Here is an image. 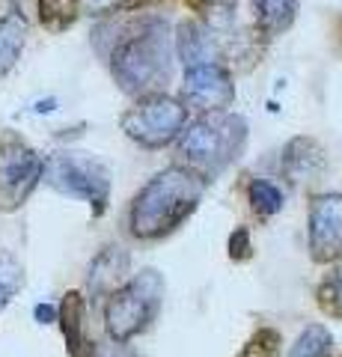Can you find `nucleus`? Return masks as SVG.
<instances>
[{
    "label": "nucleus",
    "mask_w": 342,
    "mask_h": 357,
    "mask_svg": "<svg viewBox=\"0 0 342 357\" xmlns=\"http://www.w3.org/2000/svg\"><path fill=\"white\" fill-rule=\"evenodd\" d=\"M229 256H233L235 262H241V259H247V256L253 253V244H250V232L247 229H235L233 236H229Z\"/></svg>",
    "instance_id": "nucleus-23"
},
{
    "label": "nucleus",
    "mask_w": 342,
    "mask_h": 357,
    "mask_svg": "<svg viewBox=\"0 0 342 357\" xmlns=\"http://www.w3.org/2000/svg\"><path fill=\"white\" fill-rule=\"evenodd\" d=\"M316 298H318V307H322L327 316L342 319V262L325 274V280L318 283Z\"/></svg>",
    "instance_id": "nucleus-20"
},
{
    "label": "nucleus",
    "mask_w": 342,
    "mask_h": 357,
    "mask_svg": "<svg viewBox=\"0 0 342 357\" xmlns=\"http://www.w3.org/2000/svg\"><path fill=\"white\" fill-rule=\"evenodd\" d=\"M27 45V18L15 0H0V77L13 72Z\"/></svg>",
    "instance_id": "nucleus-13"
},
{
    "label": "nucleus",
    "mask_w": 342,
    "mask_h": 357,
    "mask_svg": "<svg viewBox=\"0 0 342 357\" xmlns=\"http://www.w3.org/2000/svg\"><path fill=\"white\" fill-rule=\"evenodd\" d=\"M205 197V178L187 167H167L149 178L131 199L128 229L140 241H155L176 232Z\"/></svg>",
    "instance_id": "nucleus-2"
},
{
    "label": "nucleus",
    "mask_w": 342,
    "mask_h": 357,
    "mask_svg": "<svg viewBox=\"0 0 342 357\" xmlns=\"http://www.w3.org/2000/svg\"><path fill=\"white\" fill-rule=\"evenodd\" d=\"M128 265H131V256L125 248L119 244H107L93 259L90 271H86V292L90 298H110L119 286L128 280Z\"/></svg>",
    "instance_id": "nucleus-10"
},
{
    "label": "nucleus",
    "mask_w": 342,
    "mask_h": 357,
    "mask_svg": "<svg viewBox=\"0 0 342 357\" xmlns=\"http://www.w3.org/2000/svg\"><path fill=\"white\" fill-rule=\"evenodd\" d=\"M98 357H137L134 351H131V349H125V345H110V349L107 351H98Z\"/></svg>",
    "instance_id": "nucleus-25"
},
{
    "label": "nucleus",
    "mask_w": 342,
    "mask_h": 357,
    "mask_svg": "<svg viewBox=\"0 0 342 357\" xmlns=\"http://www.w3.org/2000/svg\"><path fill=\"white\" fill-rule=\"evenodd\" d=\"M247 199H250V208L262 218H271L283 208V191L271 178H253L247 185Z\"/></svg>",
    "instance_id": "nucleus-17"
},
{
    "label": "nucleus",
    "mask_w": 342,
    "mask_h": 357,
    "mask_svg": "<svg viewBox=\"0 0 342 357\" xmlns=\"http://www.w3.org/2000/svg\"><path fill=\"white\" fill-rule=\"evenodd\" d=\"M152 3V0H119V9H125V13H134V9Z\"/></svg>",
    "instance_id": "nucleus-26"
},
{
    "label": "nucleus",
    "mask_w": 342,
    "mask_h": 357,
    "mask_svg": "<svg viewBox=\"0 0 342 357\" xmlns=\"http://www.w3.org/2000/svg\"><path fill=\"white\" fill-rule=\"evenodd\" d=\"M306 241L316 262L342 256V194H318L306 215Z\"/></svg>",
    "instance_id": "nucleus-9"
},
{
    "label": "nucleus",
    "mask_w": 342,
    "mask_h": 357,
    "mask_svg": "<svg viewBox=\"0 0 342 357\" xmlns=\"http://www.w3.org/2000/svg\"><path fill=\"white\" fill-rule=\"evenodd\" d=\"M250 3L256 13V24L265 33H286L297 13V0H250Z\"/></svg>",
    "instance_id": "nucleus-15"
},
{
    "label": "nucleus",
    "mask_w": 342,
    "mask_h": 357,
    "mask_svg": "<svg viewBox=\"0 0 342 357\" xmlns=\"http://www.w3.org/2000/svg\"><path fill=\"white\" fill-rule=\"evenodd\" d=\"M45 170V158L15 131L0 137V211H18L36 191Z\"/></svg>",
    "instance_id": "nucleus-7"
},
{
    "label": "nucleus",
    "mask_w": 342,
    "mask_h": 357,
    "mask_svg": "<svg viewBox=\"0 0 342 357\" xmlns=\"http://www.w3.org/2000/svg\"><path fill=\"white\" fill-rule=\"evenodd\" d=\"M233 98H235V86L224 63L185 69L182 98H179L185 107H194L200 114H217V110H226L233 105Z\"/></svg>",
    "instance_id": "nucleus-8"
},
{
    "label": "nucleus",
    "mask_w": 342,
    "mask_h": 357,
    "mask_svg": "<svg viewBox=\"0 0 342 357\" xmlns=\"http://www.w3.org/2000/svg\"><path fill=\"white\" fill-rule=\"evenodd\" d=\"M330 345H334V337L325 325H310L304 328V333L295 340L289 357H327Z\"/></svg>",
    "instance_id": "nucleus-18"
},
{
    "label": "nucleus",
    "mask_w": 342,
    "mask_h": 357,
    "mask_svg": "<svg viewBox=\"0 0 342 357\" xmlns=\"http://www.w3.org/2000/svg\"><path fill=\"white\" fill-rule=\"evenodd\" d=\"M42 182H48L54 191L65 197L84 199L90 203L93 215L102 218L110 199V167L95 158L93 152H54L45 158V170H42Z\"/></svg>",
    "instance_id": "nucleus-5"
},
{
    "label": "nucleus",
    "mask_w": 342,
    "mask_h": 357,
    "mask_svg": "<svg viewBox=\"0 0 342 357\" xmlns=\"http://www.w3.org/2000/svg\"><path fill=\"white\" fill-rule=\"evenodd\" d=\"M93 48L110 66V75L128 96H152L173 72L170 24L158 15L125 13L93 30Z\"/></svg>",
    "instance_id": "nucleus-1"
},
{
    "label": "nucleus",
    "mask_w": 342,
    "mask_h": 357,
    "mask_svg": "<svg viewBox=\"0 0 342 357\" xmlns=\"http://www.w3.org/2000/svg\"><path fill=\"white\" fill-rule=\"evenodd\" d=\"M238 357H280V333L271 328L256 331Z\"/></svg>",
    "instance_id": "nucleus-21"
},
{
    "label": "nucleus",
    "mask_w": 342,
    "mask_h": 357,
    "mask_svg": "<svg viewBox=\"0 0 342 357\" xmlns=\"http://www.w3.org/2000/svg\"><path fill=\"white\" fill-rule=\"evenodd\" d=\"M247 143V119L238 114H203L200 119H194L187 131L179 137V155L182 167L194 170L196 176H203L205 182L220 170H226Z\"/></svg>",
    "instance_id": "nucleus-3"
},
{
    "label": "nucleus",
    "mask_w": 342,
    "mask_h": 357,
    "mask_svg": "<svg viewBox=\"0 0 342 357\" xmlns=\"http://www.w3.org/2000/svg\"><path fill=\"white\" fill-rule=\"evenodd\" d=\"M24 286V265L9 250H0V310L13 301Z\"/></svg>",
    "instance_id": "nucleus-19"
},
{
    "label": "nucleus",
    "mask_w": 342,
    "mask_h": 357,
    "mask_svg": "<svg viewBox=\"0 0 342 357\" xmlns=\"http://www.w3.org/2000/svg\"><path fill=\"white\" fill-rule=\"evenodd\" d=\"M187 122V107L173 96L152 93L123 114V131L128 140L146 149H161L182 134Z\"/></svg>",
    "instance_id": "nucleus-6"
},
{
    "label": "nucleus",
    "mask_w": 342,
    "mask_h": 357,
    "mask_svg": "<svg viewBox=\"0 0 342 357\" xmlns=\"http://www.w3.org/2000/svg\"><path fill=\"white\" fill-rule=\"evenodd\" d=\"M84 295L81 292H65L60 307H57V325L63 331L65 349H69V357H98V349L86 340L84 333Z\"/></svg>",
    "instance_id": "nucleus-12"
},
{
    "label": "nucleus",
    "mask_w": 342,
    "mask_h": 357,
    "mask_svg": "<svg viewBox=\"0 0 342 357\" xmlns=\"http://www.w3.org/2000/svg\"><path fill=\"white\" fill-rule=\"evenodd\" d=\"M164 289L167 283L158 268H143L140 274L128 277L104 304V328L110 340L125 345L128 340L140 337L161 312Z\"/></svg>",
    "instance_id": "nucleus-4"
},
{
    "label": "nucleus",
    "mask_w": 342,
    "mask_h": 357,
    "mask_svg": "<svg viewBox=\"0 0 342 357\" xmlns=\"http://www.w3.org/2000/svg\"><path fill=\"white\" fill-rule=\"evenodd\" d=\"M187 3L208 21H226L229 15H233L235 0H187Z\"/></svg>",
    "instance_id": "nucleus-22"
},
{
    "label": "nucleus",
    "mask_w": 342,
    "mask_h": 357,
    "mask_svg": "<svg viewBox=\"0 0 342 357\" xmlns=\"http://www.w3.org/2000/svg\"><path fill=\"white\" fill-rule=\"evenodd\" d=\"M176 54L185 69H196V66H208V63H220V48L215 36L205 30L200 21H185L176 30Z\"/></svg>",
    "instance_id": "nucleus-14"
},
{
    "label": "nucleus",
    "mask_w": 342,
    "mask_h": 357,
    "mask_svg": "<svg viewBox=\"0 0 342 357\" xmlns=\"http://www.w3.org/2000/svg\"><path fill=\"white\" fill-rule=\"evenodd\" d=\"M327 164V152L316 137H292L283 146V176H289L292 182H306L325 170Z\"/></svg>",
    "instance_id": "nucleus-11"
},
{
    "label": "nucleus",
    "mask_w": 342,
    "mask_h": 357,
    "mask_svg": "<svg viewBox=\"0 0 342 357\" xmlns=\"http://www.w3.org/2000/svg\"><path fill=\"white\" fill-rule=\"evenodd\" d=\"M81 3L84 0H36L42 27L51 30V33L69 30L81 15Z\"/></svg>",
    "instance_id": "nucleus-16"
},
{
    "label": "nucleus",
    "mask_w": 342,
    "mask_h": 357,
    "mask_svg": "<svg viewBox=\"0 0 342 357\" xmlns=\"http://www.w3.org/2000/svg\"><path fill=\"white\" fill-rule=\"evenodd\" d=\"M33 316H36L39 325H51V321H57V307L54 304H39L33 310Z\"/></svg>",
    "instance_id": "nucleus-24"
}]
</instances>
